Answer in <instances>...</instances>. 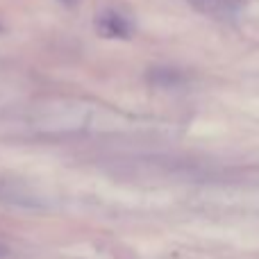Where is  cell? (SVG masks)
<instances>
[{"mask_svg":"<svg viewBox=\"0 0 259 259\" xmlns=\"http://www.w3.org/2000/svg\"><path fill=\"white\" fill-rule=\"evenodd\" d=\"M96 32L103 39H130L134 34V23L118 9H103L96 16Z\"/></svg>","mask_w":259,"mask_h":259,"instance_id":"1","label":"cell"},{"mask_svg":"<svg viewBox=\"0 0 259 259\" xmlns=\"http://www.w3.org/2000/svg\"><path fill=\"white\" fill-rule=\"evenodd\" d=\"M196 9L202 14H211V16H230L241 7V0H191Z\"/></svg>","mask_w":259,"mask_h":259,"instance_id":"2","label":"cell"},{"mask_svg":"<svg viewBox=\"0 0 259 259\" xmlns=\"http://www.w3.org/2000/svg\"><path fill=\"white\" fill-rule=\"evenodd\" d=\"M59 3H62L64 7H75V5H77V0H59Z\"/></svg>","mask_w":259,"mask_h":259,"instance_id":"3","label":"cell"},{"mask_svg":"<svg viewBox=\"0 0 259 259\" xmlns=\"http://www.w3.org/2000/svg\"><path fill=\"white\" fill-rule=\"evenodd\" d=\"M5 255H7V248H5L3 243H0V257H5Z\"/></svg>","mask_w":259,"mask_h":259,"instance_id":"4","label":"cell"},{"mask_svg":"<svg viewBox=\"0 0 259 259\" xmlns=\"http://www.w3.org/2000/svg\"><path fill=\"white\" fill-rule=\"evenodd\" d=\"M0 32H3V25H0Z\"/></svg>","mask_w":259,"mask_h":259,"instance_id":"5","label":"cell"}]
</instances>
